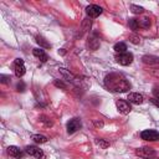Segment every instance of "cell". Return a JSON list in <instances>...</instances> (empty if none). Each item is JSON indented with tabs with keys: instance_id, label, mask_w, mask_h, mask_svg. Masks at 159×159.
<instances>
[{
	"instance_id": "4dcf8cb0",
	"label": "cell",
	"mask_w": 159,
	"mask_h": 159,
	"mask_svg": "<svg viewBox=\"0 0 159 159\" xmlns=\"http://www.w3.org/2000/svg\"><path fill=\"white\" fill-rule=\"evenodd\" d=\"M150 102H152L155 107H158V108H159V99H157V98H154V97H153V98H150Z\"/></svg>"
},
{
	"instance_id": "83f0119b",
	"label": "cell",
	"mask_w": 159,
	"mask_h": 159,
	"mask_svg": "<svg viewBox=\"0 0 159 159\" xmlns=\"http://www.w3.org/2000/svg\"><path fill=\"white\" fill-rule=\"evenodd\" d=\"M53 84L56 86V87H60V88H63V89H66V84L61 81V80H55L53 81Z\"/></svg>"
},
{
	"instance_id": "d6986e66",
	"label": "cell",
	"mask_w": 159,
	"mask_h": 159,
	"mask_svg": "<svg viewBox=\"0 0 159 159\" xmlns=\"http://www.w3.org/2000/svg\"><path fill=\"white\" fill-rule=\"evenodd\" d=\"M31 139L35 142V143H39V144H43V143H47V138L45 137V135H42V134H34V135H31Z\"/></svg>"
},
{
	"instance_id": "9c48e42d",
	"label": "cell",
	"mask_w": 159,
	"mask_h": 159,
	"mask_svg": "<svg viewBox=\"0 0 159 159\" xmlns=\"http://www.w3.org/2000/svg\"><path fill=\"white\" fill-rule=\"evenodd\" d=\"M102 11H103L102 7L98 6V5H96V4H91V5H88V6L86 7V12H87V15H88L89 17H92V19L99 16V15L102 14Z\"/></svg>"
},
{
	"instance_id": "f546056e",
	"label": "cell",
	"mask_w": 159,
	"mask_h": 159,
	"mask_svg": "<svg viewBox=\"0 0 159 159\" xmlns=\"http://www.w3.org/2000/svg\"><path fill=\"white\" fill-rule=\"evenodd\" d=\"M153 96H154V98L159 99V86H154L153 87Z\"/></svg>"
},
{
	"instance_id": "4316f807",
	"label": "cell",
	"mask_w": 159,
	"mask_h": 159,
	"mask_svg": "<svg viewBox=\"0 0 159 159\" xmlns=\"http://www.w3.org/2000/svg\"><path fill=\"white\" fill-rule=\"evenodd\" d=\"M25 88H26L25 83H24L22 81H19V82H17V84H16V91H17V92H24V91H25Z\"/></svg>"
},
{
	"instance_id": "5b68a950",
	"label": "cell",
	"mask_w": 159,
	"mask_h": 159,
	"mask_svg": "<svg viewBox=\"0 0 159 159\" xmlns=\"http://www.w3.org/2000/svg\"><path fill=\"white\" fill-rule=\"evenodd\" d=\"M140 138L148 142H157L159 140V132L154 129H145L140 133Z\"/></svg>"
},
{
	"instance_id": "4fadbf2b",
	"label": "cell",
	"mask_w": 159,
	"mask_h": 159,
	"mask_svg": "<svg viewBox=\"0 0 159 159\" xmlns=\"http://www.w3.org/2000/svg\"><path fill=\"white\" fill-rule=\"evenodd\" d=\"M7 154H9L10 157H12V158H21V157H22L21 149H20L19 147H16V145H10V147H7Z\"/></svg>"
},
{
	"instance_id": "d6a6232c",
	"label": "cell",
	"mask_w": 159,
	"mask_h": 159,
	"mask_svg": "<svg viewBox=\"0 0 159 159\" xmlns=\"http://www.w3.org/2000/svg\"><path fill=\"white\" fill-rule=\"evenodd\" d=\"M58 53H61V55H65V50H63V48H61V51H58Z\"/></svg>"
},
{
	"instance_id": "7402d4cb",
	"label": "cell",
	"mask_w": 159,
	"mask_h": 159,
	"mask_svg": "<svg viewBox=\"0 0 159 159\" xmlns=\"http://www.w3.org/2000/svg\"><path fill=\"white\" fill-rule=\"evenodd\" d=\"M130 11H132L133 14L138 15V14H143V12H144V9H143L142 6H138V5L132 4V5H130Z\"/></svg>"
},
{
	"instance_id": "ba28073f",
	"label": "cell",
	"mask_w": 159,
	"mask_h": 159,
	"mask_svg": "<svg viewBox=\"0 0 159 159\" xmlns=\"http://www.w3.org/2000/svg\"><path fill=\"white\" fill-rule=\"evenodd\" d=\"M116 106H117L118 112L122 113V114H128L132 111V107H130L129 102H127L124 99H117L116 101Z\"/></svg>"
},
{
	"instance_id": "2e32d148",
	"label": "cell",
	"mask_w": 159,
	"mask_h": 159,
	"mask_svg": "<svg viewBox=\"0 0 159 159\" xmlns=\"http://www.w3.org/2000/svg\"><path fill=\"white\" fill-rule=\"evenodd\" d=\"M88 47H89L92 51L97 50V48L99 47V40H98L96 36H91L89 40H88Z\"/></svg>"
},
{
	"instance_id": "277c9868",
	"label": "cell",
	"mask_w": 159,
	"mask_h": 159,
	"mask_svg": "<svg viewBox=\"0 0 159 159\" xmlns=\"http://www.w3.org/2000/svg\"><path fill=\"white\" fill-rule=\"evenodd\" d=\"M25 153L29 154V155H31V157H34V158H36V159H45V153L40 148H37L35 145H27V147H25Z\"/></svg>"
},
{
	"instance_id": "7c38bea8",
	"label": "cell",
	"mask_w": 159,
	"mask_h": 159,
	"mask_svg": "<svg viewBox=\"0 0 159 159\" xmlns=\"http://www.w3.org/2000/svg\"><path fill=\"white\" fill-rule=\"evenodd\" d=\"M143 63L149 65V66H157L159 65V57L158 56H153V55H145L142 57Z\"/></svg>"
},
{
	"instance_id": "e0dca14e",
	"label": "cell",
	"mask_w": 159,
	"mask_h": 159,
	"mask_svg": "<svg viewBox=\"0 0 159 159\" xmlns=\"http://www.w3.org/2000/svg\"><path fill=\"white\" fill-rule=\"evenodd\" d=\"M36 42L40 45V48H41V47H43V48H51V43L47 42L46 39L42 37V36H40V35L36 36Z\"/></svg>"
},
{
	"instance_id": "5bb4252c",
	"label": "cell",
	"mask_w": 159,
	"mask_h": 159,
	"mask_svg": "<svg viewBox=\"0 0 159 159\" xmlns=\"http://www.w3.org/2000/svg\"><path fill=\"white\" fill-rule=\"evenodd\" d=\"M32 53H34L35 57H37V58H39L40 61H42V62H46L47 58H48L47 53H46L42 48H34V50H32Z\"/></svg>"
},
{
	"instance_id": "603a6c76",
	"label": "cell",
	"mask_w": 159,
	"mask_h": 159,
	"mask_svg": "<svg viewBox=\"0 0 159 159\" xmlns=\"http://www.w3.org/2000/svg\"><path fill=\"white\" fill-rule=\"evenodd\" d=\"M39 119H40V122H41V123H43V124H45V127H52V124H53V123H52V120H51L48 117H46V116H40V118H39Z\"/></svg>"
},
{
	"instance_id": "d4e9b609",
	"label": "cell",
	"mask_w": 159,
	"mask_h": 159,
	"mask_svg": "<svg viewBox=\"0 0 159 159\" xmlns=\"http://www.w3.org/2000/svg\"><path fill=\"white\" fill-rule=\"evenodd\" d=\"M128 40H129V42H132V43H134V45H138V43L140 42V39H139V36H137V35H130Z\"/></svg>"
},
{
	"instance_id": "ffe728a7",
	"label": "cell",
	"mask_w": 159,
	"mask_h": 159,
	"mask_svg": "<svg viewBox=\"0 0 159 159\" xmlns=\"http://www.w3.org/2000/svg\"><path fill=\"white\" fill-rule=\"evenodd\" d=\"M128 26L133 30V31H137L140 26H139V20L138 19H135V17H132V19H129V21H128Z\"/></svg>"
},
{
	"instance_id": "52a82bcc",
	"label": "cell",
	"mask_w": 159,
	"mask_h": 159,
	"mask_svg": "<svg viewBox=\"0 0 159 159\" xmlns=\"http://www.w3.org/2000/svg\"><path fill=\"white\" fill-rule=\"evenodd\" d=\"M81 127H82L81 120H80L78 118H72V119H70V120L67 122V125H66L67 133H68V134H73V133H76Z\"/></svg>"
},
{
	"instance_id": "cb8c5ba5",
	"label": "cell",
	"mask_w": 159,
	"mask_h": 159,
	"mask_svg": "<svg viewBox=\"0 0 159 159\" xmlns=\"http://www.w3.org/2000/svg\"><path fill=\"white\" fill-rule=\"evenodd\" d=\"M96 144L99 145L102 149H106V148L109 147V142H107V140H104V139H102V138H97V139H96Z\"/></svg>"
},
{
	"instance_id": "836d02e7",
	"label": "cell",
	"mask_w": 159,
	"mask_h": 159,
	"mask_svg": "<svg viewBox=\"0 0 159 159\" xmlns=\"http://www.w3.org/2000/svg\"><path fill=\"white\" fill-rule=\"evenodd\" d=\"M155 159H158V158H155Z\"/></svg>"
},
{
	"instance_id": "1f68e13d",
	"label": "cell",
	"mask_w": 159,
	"mask_h": 159,
	"mask_svg": "<svg viewBox=\"0 0 159 159\" xmlns=\"http://www.w3.org/2000/svg\"><path fill=\"white\" fill-rule=\"evenodd\" d=\"M94 124H96L97 127H103V124H104V123H103L102 120H94Z\"/></svg>"
},
{
	"instance_id": "ac0fdd59",
	"label": "cell",
	"mask_w": 159,
	"mask_h": 159,
	"mask_svg": "<svg viewBox=\"0 0 159 159\" xmlns=\"http://www.w3.org/2000/svg\"><path fill=\"white\" fill-rule=\"evenodd\" d=\"M113 50L116 51V53H124V52H127V45L124 42H117L114 45Z\"/></svg>"
},
{
	"instance_id": "6da1fadb",
	"label": "cell",
	"mask_w": 159,
	"mask_h": 159,
	"mask_svg": "<svg viewBox=\"0 0 159 159\" xmlns=\"http://www.w3.org/2000/svg\"><path fill=\"white\" fill-rule=\"evenodd\" d=\"M104 86L112 92H127L130 88V83L120 73H109L104 78Z\"/></svg>"
},
{
	"instance_id": "44dd1931",
	"label": "cell",
	"mask_w": 159,
	"mask_h": 159,
	"mask_svg": "<svg viewBox=\"0 0 159 159\" xmlns=\"http://www.w3.org/2000/svg\"><path fill=\"white\" fill-rule=\"evenodd\" d=\"M139 20V26L142 29H148L150 26V19L149 17H143V19H138Z\"/></svg>"
},
{
	"instance_id": "8fae6325",
	"label": "cell",
	"mask_w": 159,
	"mask_h": 159,
	"mask_svg": "<svg viewBox=\"0 0 159 159\" xmlns=\"http://www.w3.org/2000/svg\"><path fill=\"white\" fill-rule=\"evenodd\" d=\"M128 101H129V103H133V104H142L144 101V97L140 93L132 92L128 94Z\"/></svg>"
},
{
	"instance_id": "8992f818",
	"label": "cell",
	"mask_w": 159,
	"mask_h": 159,
	"mask_svg": "<svg viewBox=\"0 0 159 159\" xmlns=\"http://www.w3.org/2000/svg\"><path fill=\"white\" fill-rule=\"evenodd\" d=\"M14 72H15V76L16 77H22L26 72V68H25V65H24V60L21 58H16L14 61Z\"/></svg>"
},
{
	"instance_id": "30bf717a",
	"label": "cell",
	"mask_w": 159,
	"mask_h": 159,
	"mask_svg": "<svg viewBox=\"0 0 159 159\" xmlns=\"http://www.w3.org/2000/svg\"><path fill=\"white\" fill-rule=\"evenodd\" d=\"M60 70V72L63 75V77L68 81V82H71V83H73V84H76V86H81V81L76 77V76H73L71 72H68L66 68H62V67H60L58 68Z\"/></svg>"
},
{
	"instance_id": "f1b7e54d",
	"label": "cell",
	"mask_w": 159,
	"mask_h": 159,
	"mask_svg": "<svg viewBox=\"0 0 159 159\" xmlns=\"http://www.w3.org/2000/svg\"><path fill=\"white\" fill-rule=\"evenodd\" d=\"M150 73H152L153 76H155V77H159V68H158V65H157V66H153V67L150 68Z\"/></svg>"
},
{
	"instance_id": "3957f363",
	"label": "cell",
	"mask_w": 159,
	"mask_h": 159,
	"mask_svg": "<svg viewBox=\"0 0 159 159\" xmlns=\"http://www.w3.org/2000/svg\"><path fill=\"white\" fill-rule=\"evenodd\" d=\"M114 58H116V61L119 63V65H122V66H128V65H130L132 62H133V53H130V52H124V53H116V56H114Z\"/></svg>"
},
{
	"instance_id": "7a4b0ae2",
	"label": "cell",
	"mask_w": 159,
	"mask_h": 159,
	"mask_svg": "<svg viewBox=\"0 0 159 159\" xmlns=\"http://www.w3.org/2000/svg\"><path fill=\"white\" fill-rule=\"evenodd\" d=\"M135 155L143 159H152L157 155V152L150 147H142V148L135 149Z\"/></svg>"
},
{
	"instance_id": "9a60e30c",
	"label": "cell",
	"mask_w": 159,
	"mask_h": 159,
	"mask_svg": "<svg viewBox=\"0 0 159 159\" xmlns=\"http://www.w3.org/2000/svg\"><path fill=\"white\" fill-rule=\"evenodd\" d=\"M91 25H92V21L89 20V19H84L83 20V22H82V26H81V31L78 32V35L77 36H82L84 32H87L89 29H91Z\"/></svg>"
},
{
	"instance_id": "484cf974",
	"label": "cell",
	"mask_w": 159,
	"mask_h": 159,
	"mask_svg": "<svg viewBox=\"0 0 159 159\" xmlns=\"http://www.w3.org/2000/svg\"><path fill=\"white\" fill-rule=\"evenodd\" d=\"M0 81H1V83L7 84V83H10L11 78H10V76H6V75H0Z\"/></svg>"
}]
</instances>
